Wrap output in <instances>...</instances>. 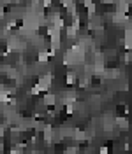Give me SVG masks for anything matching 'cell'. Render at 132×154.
<instances>
[{"label": "cell", "instance_id": "obj_1", "mask_svg": "<svg viewBox=\"0 0 132 154\" xmlns=\"http://www.w3.org/2000/svg\"><path fill=\"white\" fill-rule=\"evenodd\" d=\"M55 102H57V96H55V95H51V93H48L46 96H44V104L50 105V107H53V105H55Z\"/></svg>", "mask_w": 132, "mask_h": 154}, {"label": "cell", "instance_id": "obj_2", "mask_svg": "<svg viewBox=\"0 0 132 154\" xmlns=\"http://www.w3.org/2000/svg\"><path fill=\"white\" fill-rule=\"evenodd\" d=\"M51 56V53H44V51H41L39 53V61L41 63H44V61H48V58Z\"/></svg>", "mask_w": 132, "mask_h": 154}, {"label": "cell", "instance_id": "obj_3", "mask_svg": "<svg viewBox=\"0 0 132 154\" xmlns=\"http://www.w3.org/2000/svg\"><path fill=\"white\" fill-rule=\"evenodd\" d=\"M116 123H118V124H120V128H123V130L129 126V123L125 121V117H118V119H116Z\"/></svg>", "mask_w": 132, "mask_h": 154}, {"label": "cell", "instance_id": "obj_4", "mask_svg": "<svg viewBox=\"0 0 132 154\" xmlns=\"http://www.w3.org/2000/svg\"><path fill=\"white\" fill-rule=\"evenodd\" d=\"M67 84H74V75H72V74L67 75Z\"/></svg>", "mask_w": 132, "mask_h": 154}, {"label": "cell", "instance_id": "obj_5", "mask_svg": "<svg viewBox=\"0 0 132 154\" xmlns=\"http://www.w3.org/2000/svg\"><path fill=\"white\" fill-rule=\"evenodd\" d=\"M99 152H101V154H108V152H109V149H108V147H101V149H99Z\"/></svg>", "mask_w": 132, "mask_h": 154}]
</instances>
